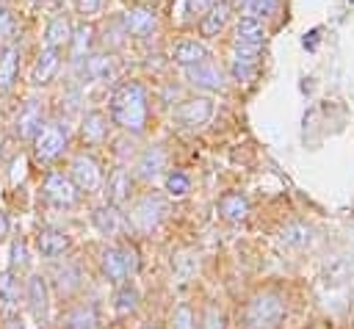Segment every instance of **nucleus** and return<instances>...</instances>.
Segmentation results:
<instances>
[{"mask_svg": "<svg viewBox=\"0 0 354 329\" xmlns=\"http://www.w3.org/2000/svg\"><path fill=\"white\" fill-rule=\"evenodd\" d=\"M285 299L274 290H263L243 307V323L246 329H277L285 321Z\"/></svg>", "mask_w": 354, "mask_h": 329, "instance_id": "nucleus-2", "label": "nucleus"}, {"mask_svg": "<svg viewBox=\"0 0 354 329\" xmlns=\"http://www.w3.org/2000/svg\"><path fill=\"white\" fill-rule=\"evenodd\" d=\"M254 66L257 64H243V61H232V66H230V72H232V80H252V75H254Z\"/></svg>", "mask_w": 354, "mask_h": 329, "instance_id": "nucleus-39", "label": "nucleus"}, {"mask_svg": "<svg viewBox=\"0 0 354 329\" xmlns=\"http://www.w3.org/2000/svg\"><path fill=\"white\" fill-rule=\"evenodd\" d=\"M19 293H22V285L14 276V271H0V299L8 301V304H17Z\"/></svg>", "mask_w": 354, "mask_h": 329, "instance_id": "nucleus-30", "label": "nucleus"}, {"mask_svg": "<svg viewBox=\"0 0 354 329\" xmlns=\"http://www.w3.org/2000/svg\"><path fill=\"white\" fill-rule=\"evenodd\" d=\"M91 224L97 227V232L100 235H119L122 229H124V216L119 213V207L116 205H100V207H94V213H91Z\"/></svg>", "mask_w": 354, "mask_h": 329, "instance_id": "nucleus-16", "label": "nucleus"}, {"mask_svg": "<svg viewBox=\"0 0 354 329\" xmlns=\"http://www.w3.org/2000/svg\"><path fill=\"white\" fill-rule=\"evenodd\" d=\"M105 194H108V202L111 205H122V202H127L130 199V174L124 171V169H116L111 177H108V182H105Z\"/></svg>", "mask_w": 354, "mask_h": 329, "instance_id": "nucleus-25", "label": "nucleus"}, {"mask_svg": "<svg viewBox=\"0 0 354 329\" xmlns=\"http://www.w3.org/2000/svg\"><path fill=\"white\" fill-rule=\"evenodd\" d=\"M116 72L113 66V58L108 53H88L86 55V64H83V75L88 80H111Z\"/></svg>", "mask_w": 354, "mask_h": 329, "instance_id": "nucleus-23", "label": "nucleus"}, {"mask_svg": "<svg viewBox=\"0 0 354 329\" xmlns=\"http://www.w3.org/2000/svg\"><path fill=\"white\" fill-rule=\"evenodd\" d=\"M36 246H39L41 257L55 260V257H61L64 252H69L72 241H69V235H66L64 229H58V227H44V229H39V235H36Z\"/></svg>", "mask_w": 354, "mask_h": 329, "instance_id": "nucleus-13", "label": "nucleus"}, {"mask_svg": "<svg viewBox=\"0 0 354 329\" xmlns=\"http://www.w3.org/2000/svg\"><path fill=\"white\" fill-rule=\"evenodd\" d=\"M122 28L127 36H136V39H147L155 33L158 28V14L147 6H133L122 14Z\"/></svg>", "mask_w": 354, "mask_h": 329, "instance_id": "nucleus-8", "label": "nucleus"}, {"mask_svg": "<svg viewBox=\"0 0 354 329\" xmlns=\"http://www.w3.org/2000/svg\"><path fill=\"white\" fill-rule=\"evenodd\" d=\"M8 229H11V224H8V216H6L3 210H0V241H3L6 235H8Z\"/></svg>", "mask_w": 354, "mask_h": 329, "instance_id": "nucleus-43", "label": "nucleus"}, {"mask_svg": "<svg viewBox=\"0 0 354 329\" xmlns=\"http://www.w3.org/2000/svg\"><path fill=\"white\" fill-rule=\"evenodd\" d=\"M69 180L80 194H94L102 185V169L91 155H75L69 163Z\"/></svg>", "mask_w": 354, "mask_h": 329, "instance_id": "nucleus-6", "label": "nucleus"}, {"mask_svg": "<svg viewBox=\"0 0 354 329\" xmlns=\"http://www.w3.org/2000/svg\"><path fill=\"white\" fill-rule=\"evenodd\" d=\"M185 77L191 86L202 88V91H221L224 88V75L216 64L210 61H202V64H194V66H185Z\"/></svg>", "mask_w": 354, "mask_h": 329, "instance_id": "nucleus-9", "label": "nucleus"}, {"mask_svg": "<svg viewBox=\"0 0 354 329\" xmlns=\"http://www.w3.org/2000/svg\"><path fill=\"white\" fill-rule=\"evenodd\" d=\"M174 265H177V279H180V282H185V279L196 271L199 257H196V254H180V257L174 260Z\"/></svg>", "mask_w": 354, "mask_h": 329, "instance_id": "nucleus-35", "label": "nucleus"}, {"mask_svg": "<svg viewBox=\"0 0 354 329\" xmlns=\"http://www.w3.org/2000/svg\"><path fill=\"white\" fill-rule=\"evenodd\" d=\"M213 116V100L210 97H191V100H183L177 108H174V119L180 127H202L207 124Z\"/></svg>", "mask_w": 354, "mask_h": 329, "instance_id": "nucleus-7", "label": "nucleus"}, {"mask_svg": "<svg viewBox=\"0 0 354 329\" xmlns=\"http://www.w3.org/2000/svg\"><path fill=\"white\" fill-rule=\"evenodd\" d=\"M19 72V47L17 44H6L3 55H0V94H8L14 80Z\"/></svg>", "mask_w": 354, "mask_h": 329, "instance_id": "nucleus-22", "label": "nucleus"}, {"mask_svg": "<svg viewBox=\"0 0 354 329\" xmlns=\"http://www.w3.org/2000/svg\"><path fill=\"white\" fill-rule=\"evenodd\" d=\"M100 6H102V0H77V11L80 14H97L100 11Z\"/></svg>", "mask_w": 354, "mask_h": 329, "instance_id": "nucleus-42", "label": "nucleus"}, {"mask_svg": "<svg viewBox=\"0 0 354 329\" xmlns=\"http://www.w3.org/2000/svg\"><path fill=\"white\" fill-rule=\"evenodd\" d=\"M199 329H224V315H221L216 307H207L205 315H202Z\"/></svg>", "mask_w": 354, "mask_h": 329, "instance_id": "nucleus-38", "label": "nucleus"}, {"mask_svg": "<svg viewBox=\"0 0 354 329\" xmlns=\"http://www.w3.org/2000/svg\"><path fill=\"white\" fill-rule=\"evenodd\" d=\"M58 276H61V293H72L77 285H80V271L75 268V265H66L64 271H58Z\"/></svg>", "mask_w": 354, "mask_h": 329, "instance_id": "nucleus-36", "label": "nucleus"}, {"mask_svg": "<svg viewBox=\"0 0 354 329\" xmlns=\"http://www.w3.org/2000/svg\"><path fill=\"white\" fill-rule=\"evenodd\" d=\"M138 307V290L133 288V285H119V290H116V312L119 315H130L133 310Z\"/></svg>", "mask_w": 354, "mask_h": 329, "instance_id": "nucleus-29", "label": "nucleus"}, {"mask_svg": "<svg viewBox=\"0 0 354 329\" xmlns=\"http://www.w3.org/2000/svg\"><path fill=\"white\" fill-rule=\"evenodd\" d=\"M66 141H69V130L64 122H50L44 124L36 138H33V158L39 163H53L64 149H66Z\"/></svg>", "mask_w": 354, "mask_h": 329, "instance_id": "nucleus-4", "label": "nucleus"}, {"mask_svg": "<svg viewBox=\"0 0 354 329\" xmlns=\"http://www.w3.org/2000/svg\"><path fill=\"white\" fill-rule=\"evenodd\" d=\"M171 58H174V64H180V66L185 69V66H194V64L207 61L210 53H207V47H205L202 41H196V39H183V41L174 44Z\"/></svg>", "mask_w": 354, "mask_h": 329, "instance_id": "nucleus-18", "label": "nucleus"}, {"mask_svg": "<svg viewBox=\"0 0 354 329\" xmlns=\"http://www.w3.org/2000/svg\"><path fill=\"white\" fill-rule=\"evenodd\" d=\"M100 274L111 282V285H122L130 274H127V265H124V254H122V246H108L102 249L100 254Z\"/></svg>", "mask_w": 354, "mask_h": 329, "instance_id": "nucleus-12", "label": "nucleus"}, {"mask_svg": "<svg viewBox=\"0 0 354 329\" xmlns=\"http://www.w3.org/2000/svg\"><path fill=\"white\" fill-rule=\"evenodd\" d=\"M111 122L130 133H144L147 127V91L138 80H124L113 88L111 102Z\"/></svg>", "mask_w": 354, "mask_h": 329, "instance_id": "nucleus-1", "label": "nucleus"}, {"mask_svg": "<svg viewBox=\"0 0 354 329\" xmlns=\"http://www.w3.org/2000/svg\"><path fill=\"white\" fill-rule=\"evenodd\" d=\"M97 307L94 304H77L64 315V329H97Z\"/></svg>", "mask_w": 354, "mask_h": 329, "instance_id": "nucleus-24", "label": "nucleus"}, {"mask_svg": "<svg viewBox=\"0 0 354 329\" xmlns=\"http://www.w3.org/2000/svg\"><path fill=\"white\" fill-rule=\"evenodd\" d=\"M69 39H72V25H69V19L66 17H55V19H50V25H47V30H44V47H64V44H69Z\"/></svg>", "mask_w": 354, "mask_h": 329, "instance_id": "nucleus-26", "label": "nucleus"}, {"mask_svg": "<svg viewBox=\"0 0 354 329\" xmlns=\"http://www.w3.org/2000/svg\"><path fill=\"white\" fill-rule=\"evenodd\" d=\"M122 254H124L127 274H136V271H138V252H136L133 246H122Z\"/></svg>", "mask_w": 354, "mask_h": 329, "instance_id": "nucleus-41", "label": "nucleus"}, {"mask_svg": "<svg viewBox=\"0 0 354 329\" xmlns=\"http://www.w3.org/2000/svg\"><path fill=\"white\" fill-rule=\"evenodd\" d=\"M11 36H14V17H11V11L0 3V44L11 41Z\"/></svg>", "mask_w": 354, "mask_h": 329, "instance_id": "nucleus-37", "label": "nucleus"}, {"mask_svg": "<svg viewBox=\"0 0 354 329\" xmlns=\"http://www.w3.org/2000/svg\"><path fill=\"white\" fill-rule=\"evenodd\" d=\"M58 66H61V50H58V47H44V50L39 53L33 69H30V83H33V86L50 83L53 75L58 72Z\"/></svg>", "mask_w": 354, "mask_h": 329, "instance_id": "nucleus-15", "label": "nucleus"}, {"mask_svg": "<svg viewBox=\"0 0 354 329\" xmlns=\"http://www.w3.org/2000/svg\"><path fill=\"white\" fill-rule=\"evenodd\" d=\"M279 8V0H246L243 11L246 17H271Z\"/></svg>", "mask_w": 354, "mask_h": 329, "instance_id": "nucleus-33", "label": "nucleus"}, {"mask_svg": "<svg viewBox=\"0 0 354 329\" xmlns=\"http://www.w3.org/2000/svg\"><path fill=\"white\" fill-rule=\"evenodd\" d=\"M227 19H230V6L216 0V3H213V6L199 17V30H202V36H205V39L218 36V33H221V28L227 25Z\"/></svg>", "mask_w": 354, "mask_h": 329, "instance_id": "nucleus-19", "label": "nucleus"}, {"mask_svg": "<svg viewBox=\"0 0 354 329\" xmlns=\"http://www.w3.org/2000/svg\"><path fill=\"white\" fill-rule=\"evenodd\" d=\"M11 271H19V268H28V263H30V257H28V243L22 241V238H17V241H11Z\"/></svg>", "mask_w": 354, "mask_h": 329, "instance_id": "nucleus-34", "label": "nucleus"}, {"mask_svg": "<svg viewBox=\"0 0 354 329\" xmlns=\"http://www.w3.org/2000/svg\"><path fill=\"white\" fill-rule=\"evenodd\" d=\"M163 188H166L169 196H185L191 191V180L183 171H169L166 180H163Z\"/></svg>", "mask_w": 354, "mask_h": 329, "instance_id": "nucleus-31", "label": "nucleus"}, {"mask_svg": "<svg viewBox=\"0 0 354 329\" xmlns=\"http://www.w3.org/2000/svg\"><path fill=\"white\" fill-rule=\"evenodd\" d=\"M166 213H169L166 199H163L160 194H152V191H149V194L133 199V205L127 207L124 221H127L133 229H138V232H152V229L160 227V221L166 218Z\"/></svg>", "mask_w": 354, "mask_h": 329, "instance_id": "nucleus-3", "label": "nucleus"}, {"mask_svg": "<svg viewBox=\"0 0 354 329\" xmlns=\"http://www.w3.org/2000/svg\"><path fill=\"white\" fill-rule=\"evenodd\" d=\"M141 329H160V326H152V323H149V326H141Z\"/></svg>", "mask_w": 354, "mask_h": 329, "instance_id": "nucleus-44", "label": "nucleus"}, {"mask_svg": "<svg viewBox=\"0 0 354 329\" xmlns=\"http://www.w3.org/2000/svg\"><path fill=\"white\" fill-rule=\"evenodd\" d=\"M41 194L53 207H75L80 202V191L75 188V182L69 180V174L61 171H50L41 182Z\"/></svg>", "mask_w": 354, "mask_h": 329, "instance_id": "nucleus-5", "label": "nucleus"}, {"mask_svg": "<svg viewBox=\"0 0 354 329\" xmlns=\"http://www.w3.org/2000/svg\"><path fill=\"white\" fill-rule=\"evenodd\" d=\"M25 299H28V307L33 312L36 321H44L47 318V310H50V290H47V279L33 274L28 276L25 282Z\"/></svg>", "mask_w": 354, "mask_h": 329, "instance_id": "nucleus-11", "label": "nucleus"}, {"mask_svg": "<svg viewBox=\"0 0 354 329\" xmlns=\"http://www.w3.org/2000/svg\"><path fill=\"white\" fill-rule=\"evenodd\" d=\"M166 169V152L160 147H147L136 160V177L138 180H155Z\"/></svg>", "mask_w": 354, "mask_h": 329, "instance_id": "nucleus-17", "label": "nucleus"}, {"mask_svg": "<svg viewBox=\"0 0 354 329\" xmlns=\"http://www.w3.org/2000/svg\"><path fill=\"white\" fill-rule=\"evenodd\" d=\"M108 116L105 113H100V111H91V113H86L83 116V124H80V135H83V141L86 144H102L105 138H108Z\"/></svg>", "mask_w": 354, "mask_h": 329, "instance_id": "nucleus-21", "label": "nucleus"}, {"mask_svg": "<svg viewBox=\"0 0 354 329\" xmlns=\"http://www.w3.org/2000/svg\"><path fill=\"white\" fill-rule=\"evenodd\" d=\"M171 329H196V315H194L191 304H180L171 312Z\"/></svg>", "mask_w": 354, "mask_h": 329, "instance_id": "nucleus-32", "label": "nucleus"}, {"mask_svg": "<svg viewBox=\"0 0 354 329\" xmlns=\"http://www.w3.org/2000/svg\"><path fill=\"white\" fill-rule=\"evenodd\" d=\"M218 216H221L224 221H232V224L243 221V218L249 216V199H246L243 194H238V191L224 194V196L218 199Z\"/></svg>", "mask_w": 354, "mask_h": 329, "instance_id": "nucleus-20", "label": "nucleus"}, {"mask_svg": "<svg viewBox=\"0 0 354 329\" xmlns=\"http://www.w3.org/2000/svg\"><path fill=\"white\" fill-rule=\"evenodd\" d=\"M310 241H313V229H310L307 224H290V227L282 229V243H285V246L301 249V246H307Z\"/></svg>", "mask_w": 354, "mask_h": 329, "instance_id": "nucleus-28", "label": "nucleus"}, {"mask_svg": "<svg viewBox=\"0 0 354 329\" xmlns=\"http://www.w3.org/2000/svg\"><path fill=\"white\" fill-rule=\"evenodd\" d=\"M41 127H44V111H41L39 100H28V102L19 108V113H17L14 130H17V135H19V138L33 141V138H36V133H39Z\"/></svg>", "mask_w": 354, "mask_h": 329, "instance_id": "nucleus-10", "label": "nucleus"}, {"mask_svg": "<svg viewBox=\"0 0 354 329\" xmlns=\"http://www.w3.org/2000/svg\"><path fill=\"white\" fill-rule=\"evenodd\" d=\"M213 3H216V0H185V8H188L191 17H202Z\"/></svg>", "mask_w": 354, "mask_h": 329, "instance_id": "nucleus-40", "label": "nucleus"}, {"mask_svg": "<svg viewBox=\"0 0 354 329\" xmlns=\"http://www.w3.org/2000/svg\"><path fill=\"white\" fill-rule=\"evenodd\" d=\"M91 39H94V28L91 25H77L75 30H72V39H69V44H72V55H75V61H83L86 55H88V50H91Z\"/></svg>", "mask_w": 354, "mask_h": 329, "instance_id": "nucleus-27", "label": "nucleus"}, {"mask_svg": "<svg viewBox=\"0 0 354 329\" xmlns=\"http://www.w3.org/2000/svg\"><path fill=\"white\" fill-rule=\"evenodd\" d=\"M263 41H266V25L257 17H241L235 25V47L260 50Z\"/></svg>", "mask_w": 354, "mask_h": 329, "instance_id": "nucleus-14", "label": "nucleus"}]
</instances>
